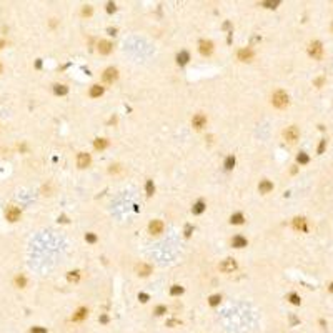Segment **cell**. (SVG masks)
Segmentation results:
<instances>
[{
	"label": "cell",
	"mask_w": 333,
	"mask_h": 333,
	"mask_svg": "<svg viewBox=\"0 0 333 333\" xmlns=\"http://www.w3.org/2000/svg\"><path fill=\"white\" fill-rule=\"evenodd\" d=\"M220 270L223 273H232L233 270H237V261L233 258H226L220 263Z\"/></svg>",
	"instance_id": "277c9868"
},
{
	"label": "cell",
	"mask_w": 333,
	"mask_h": 333,
	"mask_svg": "<svg viewBox=\"0 0 333 333\" xmlns=\"http://www.w3.org/2000/svg\"><path fill=\"white\" fill-rule=\"evenodd\" d=\"M175 325H180L178 320H168L166 321V327H175Z\"/></svg>",
	"instance_id": "8d00e7d4"
},
{
	"label": "cell",
	"mask_w": 333,
	"mask_h": 333,
	"mask_svg": "<svg viewBox=\"0 0 333 333\" xmlns=\"http://www.w3.org/2000/svg\"><path fill=\"white\" fill-rule=\"evenodd\" d=\"M67 280H68V282H73V283L79 282V280H80V273H79V272H70V273L67 275Z\"/></svg>",
	"instance_id": "cb8c5ba5"
},
{
	"label": "cell",
	"mask_w": 333,
	"mask_h": 333,
	"mask_svg": "<svg viewBox=\"0 0 333 333\" xmlns=\"http://www.w3.org/2000/svg\"><path fill=\"white\" fill-rule=\"evenodd\" d=\"M232 245L235 248H243V247H247V238H243L242 235H237V237H233Z\"/></svg>",
	"instance_id": "9a60e30c"
},
{
	"label": "cell",
	"mask_w": 333,
	"mask_h": 333,
	"mask_svg": "<svg viewBox=\"0 0 333 333\" xmlns=\"http://www.w3.org/2000/svg\"><path fill=\"white\" fill-rule=\"evenodd\" d=\"M135 272L140 275V277H147V275L152 273V267H150V265H147V263H138L135 267Z\"/></svg>",
	"instance_id": "8fae6325"
},
{
	"label": "cell",
	"mask_w": 333,
	"mask_h": 333,
	"mask_svg": "<svg viewBox=\"0 0 333 333\" xmlns=\"http://www.w3.org/2000/svg\"><path fill=\"white\" fill-rule=\"evenodd\" d=\"M30 333H47V330L45 328H42V327H33L30 330Z\"/></svg>",
	"instance_id": "d6a6232c"
},
{
	"label": "cell",
	"mask_w": 333,
	"mask_h": 333,
	"mask_svg": "<svg viewBox=\"0 0 333 333\" xmlns=\"http://www.w3.org/2000/svg\"><path fill=\"white\" fill-rule=\"evenodd\" d=\"M25 283H27V280L23 278V277H17V278H15V285L20 286V288H23V286H25Z\"/></svg>",
	"instance_id": "4dcf8cb0"
},
{
	"label": "cell",
	"mask_w": 333,
	"mask_h": 333,
	"mask_svg": "<svg viewBox=\"0 0 333 333\" xmlns=\"http://www.w3.org/2000/svg\"><path fill=\"white\" fill-rule=\"evenodd\" d=\"M107 12H108V13L115 12V3H112V2L108 3V5H107Z\"/></svg>",
	"instance_id": "74e56055"
},
{
	"label": "cell",
	"mask_w": 333,
	"mask_h": 333,
	"mask_svg": "<svg viewBox=\"0 0 333 333\" xmlns=\"http://www.w3.org/2000/svg\"><path fill=\"white\" fill-rule=\"evenodd\" d=\"M145 188H147V195H153V192H155V185H153V182H152V180H148V182H147V187H145Z\"/></svg>",
	"instance_id": "83f0119b"
},
{
	"label": "cell",
	"mask_w": 333,
	"mask_h": 333,
	"mask_svg": "<svg viewBox=\"0 0 333 333\" xmlns=\"http://www.w3.org/2000/svg\"><path fill=\"white\" fill-rule=\"evenodd\" d=\"M5 217H7V220H9V222H17L20 218V208L9 207V208H7V212H5Z\"/></svg>",
	"instance_id": "8992f818"
},
{
	"label": "cell",
	"mask_w": 333,
	"mask_h": 333,
	"mask_svg": "<svg viewBox=\"0 0 333 333\" xmlns=\"http://www.w3.org/2000/svg\"><path fill=\"white\" fill-rule=\"evenodd\" d=\"M290 302H292L293 305H300V302H302V300H300V296L296 295V293H292V295H290Z\"/></svg>",
	"instance_id": "f546056e"
},
{
	"label": "cell",
	"mask_w": 333,
	"mask_h": 333,
	"mask_svg": "<svg viewBox=\"0 0 333 333\" xmlns=\"http://www.w3.org/2000/svg\"><path fill=\"white\" fill-rule=\"evenodd\" d=\"M54 92H55L57 95H67L68 88H67L65 85H54Z\"/></svg>",
	"instance_id": "7402d4cb"
},
{
	"label": "cell",
	"mask_w": 333,
	"mask_h": 333,
	"mask_svg": "<svg viewBox=\"0 0 333 333\" xmlns=\"http://www.w3.org/2000/svg\"><path fill=\"white\" fill-rule=\"evenodd\" d=\"M138 298H140V302H143V303H145V302H148V295H145V293H140Z\"/></svg>",
	"instance_id": "ab89813d"
},
{
	"label": "cell",
	"mask_w": 333,
	"mask_h": 333,
	"mask_svg": "<svg viewBox=\"0 0 333 333\" xmlns=\"http://www.w3.org/2000/svg\"><path fill=\"white\" fill-rule=\"evenodd\" d=\"M261 5H265V7H268V9H275V7L278 5V2H263Z\"/></svg>",
	"instance_id": "836d02e7"
},
{
	"label": "cell",
	"mask_w": 333,
	"mask_h": 333,
	"mask_svg": "<svg viewBox=\"0 0 333 333\" xmlns=\"http://www.w3.org/2000/svg\"><path fill=\"white\" fill-rule=\"evenodd\" d=\"M165 311H166V308H165V307H162V305L155 308V313H157V315H163Z\"/></svg>",
	"instance_id": "d590c367"
},
{
	"label": "cell",
	"mask_w": 333,
	"mask_h": 333,
	"mask_svg": "<svg viewBox=\"0 0 333 333\" xmlns=\"http://www.w3.org/2000/svg\"><path fill=\"white\" fill-rule=\"evenodd\" d=\"M117 77H118V72H117V68L110 67V68H107V70L103 72V82L112 83L113 80H117Z\"/></svg>",
	"instance_id": "52a82bcc"
},
{
	"label": "cell",
	"mask_w": 333,
	"mask_h": 333,
	"mask_svg": "<svg viewBox=\"0 0 333 333\" xmlns=\"http://www.w3.org/2000/svg\"><path fill=\"white\" fill-rule=\"evenodd\" d=\"M85 240L90 242V243H93V242H97V237H95L93 233H87V235H85Z\"/></svg>",
	"instance_id": "1f68e13d"
},
{
	"label": "cell",
	"mask_w": 333,
	"mask_h": 333,
	"mask_svg": "<svg viewBox=\"0 0 333 333\" xmlns=\"http://www.w3.org/2000/svg\"><path fill=\"white\" fill-rule=\"evenodd\" d=\"M190 60V55H188V52H180L178 55H177V62L180 63V65H185L187 62Z\"/></svg>",
	"instance_id": "2e32d148"
},
{
	"label": "cell",
	"mask_w": 333,
	"mask_h": 333,
	"mask_svg": "<svg viewBox=\"0 0 333 333\" xmlns=\"http://www.w3.org/2000/svg\"><path fill=\"white\" fill-rule=\"evenodd\" d=\"M82 13H83V15H92V7H90V5H87V7L83 9V12H82Z\"/></svg>",
	"instance_id": "f35d334b"
},
{
	"label": "cell",
	"mask_w": 333,
	"mask_h": 333,
	"mask_svg": "<svg viewBox=\"0 0 333 333\" xmlns=\"http://www.w3.org/2000/svg\"><path fill=\"white\" fill-rule=\"evenodd\" d=\"M3 45H5V42H3V40H0V48H2Z\"/></svg>",
	"instance_id": "7bdbcfd3"
},
{
	"label": "cell",
	"mask_w": 333,
	"mask_h": 333,
	"mask_svg": "<svg viewBox=\"0 0 333 333\" xmlns=\"http://www.w3.org/2000/svg\"><path fill=\"white\" fill-rule=\"evenodd\" d=\"M330 292H333V283H331V286H330Z\"/></svg>",
	"instance_id": "ee69618b"
},
{
	"label": "cell",
	"mask_w": 333,
	"mask_h": 333,
	"mask_svg": "<svg viewBox=\"0 0 333 333\" xmlns=\"http://www.w3.org/2000/svg\"><path fill=\"white\" fill-rule=\"evenodd\" d=\"M258 190H260V193H268L273 190V183L270 180H261L260 185H258Z\"/></svg>",
	"instance_id": "4fadbf2b"
},
{
	"label": "cell",
	"mask_w": 333,
	"mask_h": 333,
	"mask_svg": "<svg viewBox=\"0 0 333 333\" xmlns=\"http://www.w3.org/2000/svg\"><path fill=\"white\" fill-rule=\"evenodd\" d=\"M220 300H222V298H220V295H212V296H210V300H208V303H210L212 307H217L218 303H220Z\"/></svg>",
	"instance_id": "484cf974"
},
{
	"label": "cell",
	"mask_w": 333,
	"mask_h": 333,
	"mask_svg": "<svg viewBox=\"0 0 333 333\" xmlns=\"http://www.w3.org/2000/svg\"><path fill=\"white\" fill-rule=\"evenodd\" d=\"M90 155L88 153H79V157H77V165H79V168H87L88 165H90Z\"/></svg>",
	"instance_id": "ba28073f"
},
{
	"label": "cell",
	"mask_w": 333,
	"mask_h": 333,
	"mask_svg": "<svg viewBox=\"0 0 333 333\" xmlns=\"http://www.w3.org/2000/svg\"><path fill=\"white\" fill-rule=\"evenodd\" d=\"M272 103L277 108H285L288 105V95L283 90H277L273 95H272Z\"/></svg>",
	"instance_id": "6da1fadb"
},
{
	"label": "cell",
	"mask_w": 333,
	"mask_h": 333,
	"mask_svg": "<svg viewBox=\"0 0 333 333\" xmlns=\"http://www.w3.org/2000/svg\"><path fill=\"white\" fill-rule=\"evenodd\" d=\"M148 230H150V233H153V235H158V233H162V230H163V222L162 220H153L150 223V226H148Z\"/></svg>",
	"instance_id": "7c38bea8"
},
{
	"label": "cell",
	"mask_w": 333,
	"mask_h": 333,
	"mask_svg": "<svg viewBox=\"0 0 333 333\" xmlns=\"http://www.w3.org/2000/svg\"><path fill=\"white\" fill-rule=\"evenodd\" d=\"M200 54L202 55H210L212 50H213V44L210 40H200Z\"/></svg>",
	"instance_id": "9c48e42d"
},
{
	"label": "cell",
	"mask_w": 333,
	"mask_h": 333,
	"mask_svg": "<svg viewBox=\"0 0 333 333\" xmlns=\"http://www.w3.org/2000/svg\"><path fill=\"white\" fill-rule=\"evenodd\" d=\"M170 293H172V295H180V293H183V288L180 285H173L172 288H170Z\"/></svg>",
	"instance_id": "4316f807"
},
{
	"label": "cell",
	"mask_w": 333,
	"mask_h": 333,
	"mask_svg": "<svg viewBox=\"0 0 333 333\" xmlns=\"http://www.w3.org/2000/svg\"><path fill=\"white\" fill-rule=\"evenodd\" d=\"M203 210H205V203H203V202H197V203L193 205V208H192V212L195 215H200Z\"/></svg>",
	"instance_id": "ffe728a7"
},
{
	"label": "cell",
	"mask_w": 333,
	"mask_h": 333,
	"mask_svg": "<svg viewBox=\"0 0 333 333\" xmlns=\"http://www.w3.org/2000/svg\"><path fill=\"white\" fill-rule=\"evenodd\" d=\"M293 226H295L296 230H303V232H305L307 230V225H305V218H295V220H293Z\"/></svg>",
	"instance_id": "ac0fdd59"
},
{
	"label": "cell",
	"mask_w": 333,
	"mask_h": 333,
	"mask_svg": "<svg viewBox=\"0 0 333 333\" xmlns=\"http://www.w3.org/2000/svg\"><path fill=\"white\" fill-rule=\"evenodd\" d=\"M233 165H235V157H233V155H230V157L225 160V168H226V170H232Z\"/></svg>",
	"instance_id": "d4e9b609"
},
{
	"label": "cell",
	"mask_w": 333,
	"mask_h": 333,
	"mask_svg": "<svg viewBox=\"0 0 333 333\" xmlns=\"http://www.w3.org/2000/svg\"><path fill=\"white\" fill-rule=\"evenodd\" d=\"M93 145H95V148H97V150H103V148L108 145V140H105V138H97Z\"/></svg>",
	"instance_id": "44dd1931"
},
{
	"label": "cell",
	"mask_w": 333,
	"mask_h": 333,
	"mask_svg": "<svg viewBox=\"0 0 333 333\" xmlns=\"http://www.w3.org/2000/svg\"><path fill=\"white\" fill-rule=\"evenodd\" d=\"M87 308H79V310H77V313L73 315V321H80V320H83L85 317H87Z\"/></svg>",
	"instance_id": "e0dca14e"
},
{
	"label": "cell",
	"mask_w": 333,
	"mask_h": 333,
	"mask_svg": "<svg viewBox=\"0 0 333 333\" xmlns=\"http://www.w3.org/2000/svg\"><path fill=\"white\" fill-rule=\"evenodd\" d=\"M0 73H2V63H0Z\"/></svg>",
	"instance_id": "f6af8a7d"
},
{
	"label": "cell",
	"mask_w": 333,
	"mask_h": 333,
	"mask_svg": "<svg viewBox=\"0 0 333 333\" xmlns=\"http://www.w3.org/2000/svg\"><path fill=\"white\" fill-rule=\"evenodd\" d=\"M308 54L313 57V58L320 60L321 55H323V47H321L320 42H311L310 47H308Z\"/></svg>",
	"instance_id": "7a4b0ae2"
},
{
	"label": "cell",
	"mask_w": 333,
	"mask_h": 333,
	"mask_svg": "<svg viewBox=\"0 0 333 333\" xmlns=\"http://www.w3.org/2000/svg\"><path fill=\"white\" fill-rule=\"evenodd\" d=\"M107 320H108L107 317H102V318H100V321H102V323H107Z\"/></svg>",
	"instance_id": "b9f144b4"
},
{
	"label": "cell",
	"mask_w": 333,
	"mask_h": 333,
	"mask_svg": "<svg viewBox=\"0 0 333 333\" xmlns=\"http://www.w3.org/2000/svg\"><path fill=\"white\" fill-rule=\"evenodd\" d=\"M296 160H298V163H308V160H310V158H308L307 153H300L298 157H296Z\"/></svg>",
	"instance_id": "f1b7e54d"
},
{
	"label": "cell",
	"mask_w": 333,
	"mask_h": 333,
	"mask_svg": "<svg viewBox=\"0 0 333 333\" xmlns=\"http://www.w3.org/2000/svg\"><path fill=\"white\" fill-rule=\"evenodd\" d=\"M251 58H253V50L251 48H242V50H238V60L250 62Z\"/></svg>",
	"instance_id": "30bf717a"
},
{
	"label": "cell",
	"mask_w": 333,
	"mask_h": 333,
	"mask_svg": "<svg viewBox=\"0 0 333 333\" xmlns=\"http://www.w3.org/2000/svg\"><path fill=\"white\" fill-rule=\"evenodd\" d=\"M325 145H327V140H321V142H320V145H318V153H323Z\"/></svg>",
	"instance_id": "e575fe53"
},
{
	"label": "cell",
	"mask_w": 333,
	"mask_h": 333,
	"mask_svg": "<svg viewBox=\"0 0 333 333\" xmlns=\"http://www.w3.org/2000/svg\"><path fill=\"white\" fill-rule=\"evenodd\" d=\"M98 52H100L102 55H108L112 52V44L107 40H102L100 44H98Z\"/></svg>",
	"instance_id": "5bb4252c"
},
{
	"label": "cell",
	"mask_w": 333,
	"mask_h": 333,
	"mask_svg": "<svg viewBox=\"0 0 333 333\" xmlns=\"http://www.w3.org/2000/svg\"><path fill=\"white\" fill-rule=\"evenodd\" d=\"M283 137H285V140H286V142L293 143V142H296V140H298L300 132H298V128H296L295 125H292V127H288V128H286L285 132H283Z\"/></svg>",
	"instance_id": "3957f363"
},
{
	"label": "cell",
	"mask_w": 333,
	"mask_h": 333,
	"mask_svg": "<svg viewBox=\"0 0 333 333\" xmlns=\"http://www.w3.org/2000/svg\"><path fill=\"white\" fill-rule=\"evenodd\" d=\"M103 93V87H100V85H93V87L90 88V97H100V95Z\"/></svg>",
	"instance_id": "d6986e66"
},
{
	"label": "cell",
	"mask_w": 333,
	"mask_h": 333,
	"mask_svg": "<svg viewBox=\"0 0 333 333\" xmlns=\"http://www.w3.org/2000/svg\"><path fill=\"white\" fill-rule=\"evenodd\" d=\"M192 125H193L197 130L203 128V127L207 125V117H205L203 113H197V115L192 118Z\"/></svg>",
	"instance_id": "5b68a950"
},
{
	"label": "cell",
	"mask_w": 333,
	"mask_h": 333,
	"mask_svg": "<svg viewBox=\"0 0 333 333\" xmlns=\"http://www.w3.org/2000/svg\"><path fill=\"white\" fill-rule=\"evenodd\" d=\"M190 233H192V226L187 225V228H185V235H187V237H190Z\"/></svg>",
	"instance_id": "60d3db41"
},
{
	"label": "cell",
	"mask_w": 333,
	"mask_h": 333,
	"mask_svg": "<svg viewBox=\"0 0 333 333\" xmlns=\"http://www.w3.org/2000/svg\"><path fill=\"white\" fill-rule=\"evenodd\" d=\"M230 222L235 223V225H240V223H243V215H242V213H235V215H232Z\"/></svg>",
	"instance_id": "603a6c76"
}]
</instances>
